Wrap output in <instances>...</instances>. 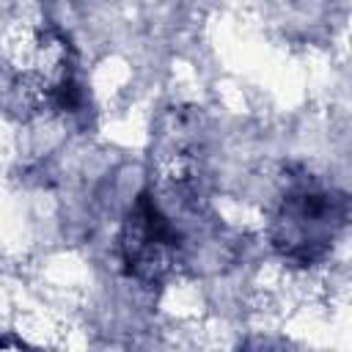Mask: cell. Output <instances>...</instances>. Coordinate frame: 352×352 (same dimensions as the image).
<instances>
[{
	"label": "cell",
	"instance_id": "6da1fadb",
	"mask_svg": "<svg viewBox=\"0 0 352 352\" xmlns=\"http://www.w3.org/2000/svg\"><path fill=\"white\" fill-rule=\"evenodd\" d=\"M344 217L346 206L341 195L316 187H294L283 195L275 214V248L297 264H314L333 245Z\"/></svg>",
	"mask_w": 352,
	"mask_h": 352
},
{
	"label": "cell",
	"instance_id": "7a4b0ae2",
	"mask_svg": "<svg viewBox=\"0 0 352 352\" xmlns=\"http://www.w3.org/2000/svg\"><path fill=\"white\" fill-rule=\"evenodd\" d=\"M179 234L170 220L148 195H138L124 231H121V258L129 275L154 283L168 275L176 256Z\"/></svg>",
	"mask_w": 352,
	"mask_h": 352
}]
</instances>
